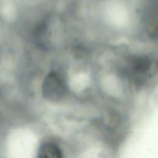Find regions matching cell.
<instances>
[{"label": "cell", "instance_id": "6da1fadb", "mask_svg": "<svg viewBox=\"0 0 158 158\" xmlns=\"http://www.w3.org/2000/svg\"><path fill=\"white\" fill-rule=\"evenodd\" d=\"M65 91L64 81L56 72H49L44 78L42 93L46 99L51 101L59 100L64 95Z\"/></svg>", "mask_w": 158, "mask_h": 158}, {"label": "cell", "instance_id": "7a4b0ae2", "mask_svg": "<svg viewBox=\"0 0 158 158\" xmlns=\"http://www.w3.org/2000/svg\"><path fill=\"white\" fill-rule=\"evenodd\" d=\"M130 68L132 72L140 76L146 74L152 66L151 60L146 56H138L133 57L130 61Z\"/></svg>", "mask_w": 158, "mask_h": 158}, {"label": "cell", "instance_id": "3957f363", "mask_svg": "<svg viewBox=\"0 0 158 158\" xmlns=\"http://www.w3.org/2000/svg\"><path fill=\"white\" fill-rule=\"evenodd\" d=\"M38 157L59 158L62 157V152L58 146L52 143H48L42 144L39 148Z\"/></svg>", "mask_w": 158, "mask_h": 158}]
</instances>
